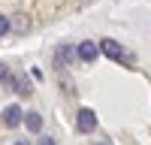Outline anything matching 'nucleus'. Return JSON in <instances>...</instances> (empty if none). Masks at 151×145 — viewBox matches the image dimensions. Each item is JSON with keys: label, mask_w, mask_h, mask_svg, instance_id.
<instances>
[{"label": "nucleus", "mask_w": 151, "mask_h": 145, "mask_svg": "<svg viewBox=\"0 0 151 145\" xmlns=\"http://www.w3.org/2000/svg\"><path fill=\"white\" fill-rule=\"evenodd\" d=\"M100 52H103L109 60H118V64H133V55L124 52V45L115 39H100Z\"/></svg>", "instance_id": "1"}, {"label": "nucleus", "mask_w": 151, "mask_h": 145, "mask_svg": "<svg viewBox=\"0 0 151 145\" xmlns=\"http://www.w3.org/2000/svg\"><path fill=\"white\" fill-rule=\"evenodd\" d=\"M94 127H97V112L94 109H79L76 112V130L79 133H94Z\"/></svg>", "instance_id": "2"}, {"label": "nucleus", "mask_w": 151, "mask_h": 145, "mask_svg": "<svg viewBox=\"0 0 151 145\" xmlns=\"http://www.w3.org/2000/svg\"><path fill=\"white\" fill-rule=\"evenodd\" d=\"M79 55H76V45H58L55 48V67L58 70H67L70 60H76Z\"/></svg>", "instance_id": "3"}, {"label": "nucleus", "mask_w": 151, "mask_h": 145, "mask_svg": "<svg viewBox=\"0 0 151 145\" xmlns=\"http://www.w3.org/2000/svg\"><path fill=\"white\" fill-rule=\"evenodd\" d=\"M18 124H24V112H21V106H6L3 109V127H18Z\"/></svg>", "instance_id": "4"}, {"label": "nucleus", "mask_w": 151, "mask_h": 145, "mask_svg": "<svg viewBox=\"0 0 151 145\" xmlns=\"http://www.w3.org/2000/svg\"><path fill=\"white\" fill-rule=\"evenodd\" d=\"M76 55H79V60L91 64V60H97V55H100V45L97 42H79L76 45Z\"/></svg>", "instance_id": "5"}, {"label": "nucleus", "mask_w": 151, "mask_h": 145, "mask_svg": "<svg viewBox=\"0 0 151 145\" xmlns=\"http://www.w3.org/2000/svg\"><path fill=\"white\" fill-rule=\"evenodd\" d=\"M9 88L15 91V94H21V97H27V94H33V88H30V82L24 79V76H12V79H9Z\"/></svg>", "instance_id": "6"}, {"label": "nucleus", "mask_w": 151, "mask_h": 145, "mask_svg": "<svg viewBox=\"0 0 151 145\" xmlns=\"http://www.w3.org/2000/svg\"><path fill=\"white\" fill-rule=\"evenodd\" d=\"M24 127H27L30 133H40L42 130V115L40 112H27L24 115Z\"/></svg>", "instance_id": "7"}, {"label": "nucleus", "mask_w": 151, "mask_h": 145, "mask_svg": "<svg viewBox=\"0 0 151 145\" xmlns=\"http://www.w3.org/2000/svg\"><path fill=\"white\" fill-rule=\"evenodd\" d=\"M27 27H30V24H27L24 15H12V30H15V33H27Z\"/></svg>", "instance_id": "8"}, {"label": "nucleus", "mask_w": 151, "mask_h": 145, "mask_svg": "<svg viewBox=\"0 0 151 145\" xmlns=\"http://www.w3.org/2000/svg\"><path fill=\"white\" fill-rule=\"evenodd\" d=\"M12 30V18H6V15H0V36H6Z\"/></svg>", "instance_id": "9"}, {"label": "nucleus", "mask_w": 151, "mask_h": 145, "mask_svg": "<svg viewBox=\"0 0 151 145\" xmlns=\"http://www.w3.org/2000/svg\"><path fill=\"white\" fill-rule=\"evenodd\" d=\"M9 79H12V76H9V67H6V64H0V82H6V85H9Z\"/></svg>", "instance_id": "10"}, {"label": "nucleus", "mask_w": 151, "mask_h": 145, "mask_svg": "<svg viewBox=\"0 0 151 145\" xmlns=\"http://www.w3.org/2000/svg\"><path fill=\"white\" fill-rule=\"evenodd\" d=\"M40 145H58V142H55L52 136H42V139H40Z\"/></svg>", "instance_id": "11"}, {"label": "nucleus", "mask_w": 151, "mask_h": 145, "mask_svg": "<svg viewBox=\"0 0 151 145\" xmlns=\"http://www.w3.org/2000/svg\"><path fill=\"white\" fill-rule=\"evenodd\" d=\"M15 145H30V142H27V139H18V142H15Z\"/></svg>", "instance_id": "12"}, {"label": "nucleus", "mask_w": 151, "mask_h": 145, "mask_svg": "<svg viewBox=\"0 0 151 145\" xmlns=\"http://www.w3.org/2000/svg\"><path fill=\"white\" fill-rule=\"evenodd\" d=\"M97 145H109V142H97Z\"/></svg>", "instance_id": "13"}]
</instances>
